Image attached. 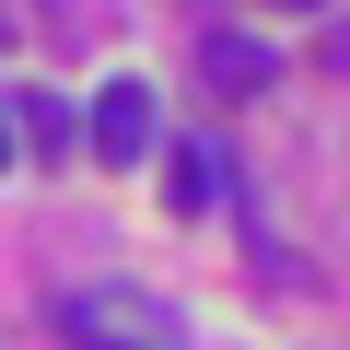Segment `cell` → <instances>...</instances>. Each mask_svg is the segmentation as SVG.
I'll return each mask as SVG.
<instances>
[{"mask_svg":"<svg viewBox=\"0 0 350 350\" xmlns=\"http://www.w3.org/2000/svg\"><path fill=\"white\" fill-rule=\"evenodd\" d=\"M163 199H175V211H211V199H222V152H211V140H175V152H163Z\"/></svg>","mask_w":350,"mask_h":350,"instance_id":"4","label":"cell"},{"mask_svg":"<svg viewBox=\"0 0 350 350\" xmlns=\"http://www.w3.org/2000/svg\"><path fill=\"white\" fill-rule=\"evenodd\" d=\"M82 152L140 163V152H152V82H105V94H94V140H82Z\"/></svg>","mask_w":350,"mask_h":350,"instance_id":"2","label":"cell"},{"mask_svg":"<svg viewBox=\"0 0 350 350\" xmlns=\"http://www.w3.org/2000/svg\"><path fill=\"white\" fill-rule=\"evenodd\" d=\"M280 12H327V0H280Z\"/></svg>","mask_w":350,"mask_h":350,"instance_id":"7","label":"cell"},{"mask_svg":"<svg viewBox=\"0 0 350 350\" xmlns=\"http://www.w3.org/2000/svg\"><path fill=\"white\" fill-rule=\"evenodd\" d=\"M59 338L70 350H187V327H175V304L129 292V280H82L59 304Z\"/></svg>","mask_w":350,"mask_h":350,"instance_id":"1","label":"cell"},{"mask_svg":"<svg viewBox=\"0 0 350 350\" xmlns=\"http://www.w3.org/2000/svg\"><path fill=\"white\" fill-rule=\"evenodd\" d=\"M269 70H280V59H269V47L245 36V24L199 36V82H211V94H269Z\"/></svg>","mask_w":350,"mask_h":350,"instance_id":"3","label":"cell"},{"mask_svg":"<svg viewBox=\"0 0 350 350\" xmlns=\"http://www.w3.org/2000/svg\"><path fill=\"white\" fill-rule=\"evenodd\" d=\"M12 152H24V140H12V117H0V175H12Z\"/></svg>","mask_w":350,"mask_h":350,"instance_id":"6","label":"cell"},{"mask_svg":"<svg viewBox=\"0 0 350 350\" xmlns=\"http://www.w3.org/2000/svg\"><path fill=\"white\" fill-rule=\"evenodd\" d=\"M12 129H24V152H36V163H59V152H82V140H70L82 117H70L59 94H24V105H12Z\"/></svg>","mask_w":350,"mask_h":350,"instance_id":"5","label":"cell"}]
</instances>
